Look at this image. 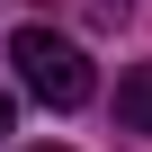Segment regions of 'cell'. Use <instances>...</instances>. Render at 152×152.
<instances>
[{"mask_svg": "<svg viewBox=\"0 0 152 152\" xmlns=\"http://www.w3.org/2000/svg\"><path fill=\"white\" fill-rule=\"evenodd\" d=\"M116 125L125 134H152V63H134L125 81H116Z\"/></svg>", "mask_w": 152, "mask_h": 152, "instance_id": "2", "label": "cell"}, {"mask_svg": "<svg viewBox=\"0 0 152 152\" xmlns=\"http://www.w3.org/2000/svg\"><path fill=\"white\" fill-rule=\"evenodd\" d=\"M9 63H18V81L45 99V107H90V90H99V72H90V54L72 45V36H54V27H18L9 36Z\"/></svg>", "mask_w": 152, "mask_h": 152, "instance_id": "1", "label": "cell"}, {"mask_svg": "<svg viewBox=\"0 0 152 152\" xmlns=\"http://www.w3.org/2000/svg\"><path fill=\"white\" fill-rule=\"evenodd\" d=\"M36 152H63V143H36Z\"/></svg>", "mask_w": 152, "mask_h": 152, "instance_id": "5", "label": "cell"}, {"mask_svg": "<svg viewBox=\"0 0 152 152\" xmlns=\"http://www.w3.org/2000/svg\"><path fill=\"white\" fill-rule=\"evenodd\" d=\"M90 18H99V27H125V18H134V0H90Z\"/></svg>", "mask_w": 152, "mask_h": 152, "instance_id": "3", "label": "cell"}, {"mask_svg": "<svg viewBox=\"0 0 152 152\" xmlns=\"http://www.w3.org/2000/svg\"><path fill=\"white\" fill-rule=\"evenodd\" d=\"M0 134H9V81H0Z\"/></svg>", "mask_w": 152, "mask_h": 152, "instance_id": "4", "label": "cell"}]
</instances>
